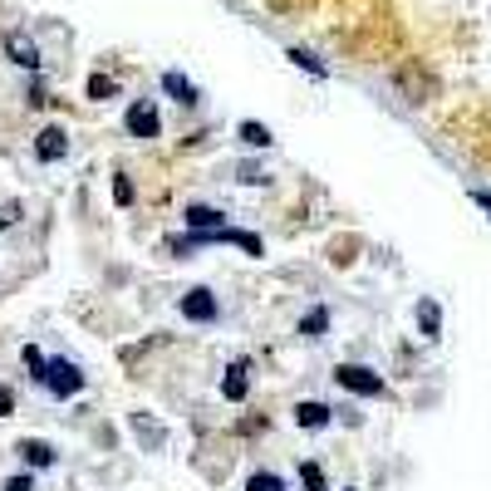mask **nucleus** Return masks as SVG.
Masks as SVG:
<instances>
[{
	"label": "nucleus",
	"instance_id": "1",
	"mask_svg": "<svg viewBox=\"0 0 491 491\" xmlns=\"http://www.w3.org/2000/svg\"><path fill=\"white\" fill-rule=\"evenodd\" d=\"M40 384L50 388L54 398H74V394H84V374H79V369H74L69 359H44Z\"/></svg>",
	"mask_w": 491,
	"mask_h": 491
},
{
	"label": "nucleus",
	"instance_id": "2",
	"mask_svg": "<svg viewBox=\"0 0 491 491\" xmlns=\"http://www.w3.org/2000/svg\"><path fill=\"white\" fill-rule=\"evenodd\" d=\"M334 384L349 388V394H359V398H378V394H384V378H378L374 369H363V363H339V369H334Z\"/></svg>",
	"mask_w": 491,
	"mask_h": 491
},
{
	"label": "nucleus",
	"instance_id": "3",
	"mask_svg": "<svg viewBox=\"0 0 491 491\" xmlns=\"http://www.w3.org/2000/svg\"><path fill=\"white\" fill-rule=\"evenodd\" d=\"M129 427H133V438H138L143 452H162L168 433H162V423H158L152 413H129Z\"/></svg>",
	"mask_w": 491,
	"mask_h": 491
},
{
	"label": "nucleus",
	"instance_id": "4",
	"mask_svg": "<svg viewBox=\"0 0 491 491\" xmlns=\"http://www.w3.org/2000/svg\"><path fill=\"white\" fill-rule=\"evenodd\" d=\"M158 129H162L158 104H152V98H138V104L129 108V133L133 138H158Z\"/></svg>",
	"mask_w": 491,
	"mask_h": 491
},
{
	"label": "nucleus",
	"instance_id": "5",
	"mask_svg": "<svg viewBox=\"0 0 491 491\" xmlns=\"http://www.w3.org/2000/svg\"><path fill=\"white\" fill-rule=\"evenodd\" d=\"M182 315H187V320H216V295L207 285H197V290H187V295H182V305H177Z\"/></svg>",
	"mask_w": 491,
	"mask_h": 491
},
{
	"label": "nucleus",
	"instance_id": "6",
	"mask_svg": "<svg viewBox=\"0 0 491 491\" xmlns=\"http://www.w3.org/2000/svg\"><path fill=\"white\" fill-rule=\"evenodd\" d=\"M5 54H11L20 69H40V50H35V40L25 30H11L5 35Z\"/></svg>",
	"mask_w": 491,
	"mask_h": 491
},
{
	"label": "nucleus",
	"instance_id": "7",
	"mask_svg": "<svg viewBox=\"0 0 491 491\" xmlns=\"http://www.w3.org/2000/svg\"><path fill=\"white\" fill-rule=\"evenodd\" d=\"M251 394V363H231V369H226V378H222V398L226 403H241V398Z\"/></svg>",
	"mask_w": 491,
	"mask_h": 491
},
{
	"label": "nucleus",
	"instance_id": "8",
	"mask_svg": "<svg viewBox=\"0 0 491 491\" xmlns=\"http://www.w3.org/2000/svg\"><path fill=\"white\" fill-rule=\"evenodd\" d=\"M35 152H40V162H59L69 152V138H65V129H44L40 138H35Z\"/></svg>",
	"mask_w": 491,
	"mask_h": 491
},
{
	"label": "nucleus",
	"instance_id": "9",
	"mask_svg": "<svg viewBox=\"0 0 491 491\" xmlns=\"http://www.w3.org/2000/svg\"><path fill=\"white\" fill-rule=\"evenodd\" d=\"M417 330H423V339H438V334H442L438 300H417Z\"/></svg>",
	"mask_w": 491,
	"mask_h": 491
},
{
	"label": "nucleus",
	"instance_id": "10",
	"mask_svg": "<svg viewBox=\"0 0 491 491\" xmlns=\"http://www.w3.org/2000/svg\"><path fill=\"white\" fill-rule=\"evenodd\" d=\"M162 89H168V94H172V98H177V104H182V108H192V104H197V98H202V94H197V89H192V84H187V74H177V69H168V74H162Z\"/></svg>",
	"mask_w": 491,
	"mask_h": 491
},
{
	"label": "nucleus",
	"instance_id": "11",
	"mask_svg": "<svg viewBox=\"0 0 491 491\" xmlns=\"http://www.w3.org/2000/svg\"><path fill=\"white\" fill-rule=\"evenodd\" d=\"M187 226H192V231H222V212H216V207H202V202H192L187 207Z\"/></svg>",
	"mask_w": 491,
	"mask_h": 491
},
{
	"label": "nucleus",
	"instance_id": "12",
	"mask_svg": "<svg viewBox=\"0 0 491 491\" xmlns=\"http://www.w3.org/2000/svg\"><path fill=\"white\" fill-rule=\"evenodd\" d=\"M15 452L25 457V467H54V448H50V442H40V438H25Z\"/></svg>",
	"mask_w": 491,
	"mask_h": 491
},
{
	"label": "nucleus",
	"instance_id": "13",
	"mask_svg": "<svg viewBox=\"0 0 491 491\" xmlns=\"http://www.w3.org/2000/svg\"><path fill=\"white\" fill-rule=\"evenodd\" d=\"M295 423H300V427H330V408L310 398V403H300V408H295Z\"/></svg>",
	"mask_w": 491,
	"mask_h": 491
},
{
	"label": "nucleus",
	"instance_id": "14",
	"mask_svg": "<svg viewBox=\"0 0 491 491\" xmlns=\"http://www.w3.org/2000/svg\"><path fill=\"white\" fill-rule=\"evenodd\" d=\"M398 84H403L408 94H413V104H423V98L433 94V79H427V74H417V69H403V74H398Z\"/></svg>",
	"mask_w": 491,
	"mask_h": 491
},
{
	"label": "nucleus",
	"instance_id": "15",
	"mask_svg": "<svg viewBox=\"0 0 491 491\" xmlns=\"http://www.w3.org/2000/svg\"><path fill=\"white\" fill-rule=\"evenodd\" d=\"M236 138L251 143V148H270V129H266V123H256V118H246L241 129H236Z\"/></svg>",
	"mask_w": 491,
	"mask_h": 491
},
{
	"label": "nucleus",
	"instance_id": "16",
	"mask_svg": "<svg viewBox=\"0 0 491 491\" xmlns=\"http://www.w3.org/2000/svg\"><path fill=\"white\" fill-rule=\"evenodd\" d=\"M246 491H285V477H276V472H251V477H246Z\"/></svg>",
	"mask_w": 491,
	"mask_h": 491
},
{
	"label": "nucleus",
	"instance_id": "17",
	"mask_svg": "<svg viewBox=\"0 0 491 491\" xmlns=\"http://www.w3.org/2000/svg\"><path fill=\"white\" fill-rule=\"evenodd\" d=\"M300 481H305V491H330V487H324L320 462H300Z\"/></svg>",
	"mask_w": 491,
	"mask_h": 491
},
{
	"label": "nucleus",
	"instance_id": "18",
	"mask_svg": "<svg viewBox=\"0 0 491 491\" xmlns=\"http://www.w3.org/2000/svg\"><path fill=\"white\" fill-rule=\"evenodd\" d=\"M324 330H330V310H310L305 320H300V334H310V339H315V334H324Z\"/></svg>",
	"mask_w": 491,
	"mask_h": 491
},
{
	"label": "nucleus",
	"instance_id": "19",
	"mask_svg": "<svg viewBox=\"0 0 491 491\" xmlns=\"http://www.w3.org/2000/svg\"><path fill=\"white\" fill-rule=\"evenodd\" d=\"M290 59H295V65L305 69V74H320V79H324V59H315L310 50H290Z\"/></svg>",
	"mask_w": 491,
	"mask_h": 491
},
{
	"label": "nucleus",
	"instance_id": "20",
	"mask_svg": "<svg viewBox=\"0 0 491 491\" xmlns=\"http://www.w3.org/2000/svg\"><path fill=\"white\" fill-rule=\"evenodd\" d=\"M113 94H118V84H113L108 74H94V79H89V98H113Z\"/></svg>",
	"mask_w": 491,
	"mask_h": 491
},
{
	"label": "nucleus",
	"instance_id": "21",
	"mask_svg": "<svg viewBox=\"0 0 491 491\" xmlns=\"http://www.w3.org/2000/svg\"><path fill=\"white\" fill-rule=\"evenodd\" d=\"M113 202H118V207H129V202H133V182L123 177V172L113 177Z\"/></svg>",
	"mask_w": 491,
	"mask_h": 491
},
{
	"label": "nucleus",
	"instance_id": "22",
	"mask_svg": "<svg viewBox=\"0 0 491 491\" xmlns=\"http://www.w3.org/2000/svg\"><path fill=\"white\" fill-rule=\"evenodd\" d=\"M20 359H25V369H30V374L40 378V369H44V354L35 349V344H25V349H20Z\"/></svg>",
	"mask_w": 491,
	"mask_h": 491
},
{
	"label": "nucleus",
	"instance_id": "23",
	"mask_svg": "<svg viewBox=\"0 0 491 491\" xmlns=\"http://www.w3.org/2000/svg\"><path fill=\"white\" fill-rule=\"evenodd\" d=\"M472 202H477V207H481V212H487V216H491V192H487V187H472Z\"/></svg>",
	"mask_w": 491,
	"mask_h": 491
},
{
	"label": "nucleus",
	"instance_id": "24",
	"mask_svg": "<svg viewBox=\"0 0 491 491\" xmlns=\"http://www.w3.org/2000/svg\"><path fill=\"white\" fill-rule=\"evenodd\" d=\"M15 413V394L11 388H0V417H11Z\"/></svg>",
	"mask_w": 491,
	"mask_h": 491
},
{
	"label": "nucleus",
	"instance_id": "25",
	"mask_svg": "<svg viewBox=\"0 0 491 491\" xmlns=\"http://www.w3.org/2000/svg\"><path fill=\"white\" fill-rule=\"evenodd\" d=\"M5 491H30V477H25V472H20V477H11V481H5Z\"/></svg>",
	"mask_w": 491,
	"mask_h": 491
},
{
	"label": "nucleus",
	"instance_id": "26",
	"mask_svg": "<svg viewBox=\"0 0 491 491\" xmlns=\"http://www.w3.org/2000/svg\"><path fill=\"white\" fill-rule=\"evenodd\" d=\"M15 216H20V207H5V212H0V231H5V226L15 222Z\"/></svg>",
	"mask_w": 491,
	"mask_h": 491
}]
</instances>
